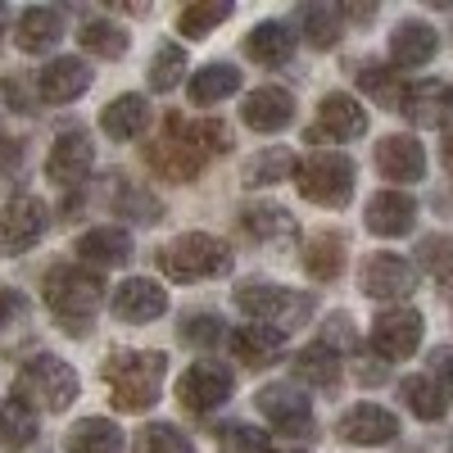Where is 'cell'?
<instances>
[{
    "instance_id": "681fc988",
    "label": "cell",
    "mask_w": 453,
    "mask_h": 453,
    "mask_svg": "<svg viewBox=\"0 0 453 453\" xmlns=\"http://www.w3.org/2000/svg\"><path fill=\"white\" fill-rule=\"evenodd\" d=\"M5 23H10V10H5V5H0V36H5Z\"/></svg>"
},
{
    "instance_id": "d6a6232c",
    "label": "cell",
    "mask_w": 453,
    "mask_h": 453,
    "mask_svg": "<svg viewBox=\"0 0 453 453\" xmlns=\"http://www.w3.org/2000/svg\"><path fill=\"white\" fill-rule=\"evenodd\" d=\"M399 399L408 403V412H418L422 422H440L444 408H449V395L431 381V376H408V381H399Z\"/></svg>"
},
{
    "instance_id": "7a4b0ae2",
    "label": "cell",
    "mask_w": 453,
    "mask_h": 453,
    "mask_svg": "<svg viewBox=\"0 0 453 453\" xmlns=\"http://www.w3.org/2000/svg\"><path fill=\"white\" fill-rule=\"evenodd\" d=\"M164 372H168V354H159V349H113L100 367L109 399L119 412H145L159 399Z\"/></svg>"
},
{
    "instance_id": "1f68e13d",
    "label": "cell",
    "mask_w": 453,
    "mask_h": 453,
    "mask_svg": "<svg viewBox=\"0 0 453 453\" xmlns=\"http://www.w3.org/2000/svg\"><path fill=\"white\" fill-rule=\"evenodd\" d=\"M304 268L309 277L318 281H335L340 268H345V236H335V232H322L304 245Z\"/></svg>"
},
{
    "instance_id": "52a82bcc",
    "label": "cell",
    "mask_w": 453,
    "mask_h": 453,
    "mask_svg": "<svg viewBox=\"0 0 453 453\" xmlns=\"http://www.w3.org/2000/svg\"><path fill=\"white\" fill-rule=\"evenodd\" d=\"M295 186L299 196L322 209H345L354 196V164L345 155H335V150H318V155H309L295 168Z\"/></svg>"
},
{
    "instance_id": "ffe728a7",
    "label": "cell",
    "mask_w": 453,
    "mask_h": 453,
    "mask_svg": "<svg viewBox=\"0 0 453 453\" xmlns=\"http://www.w3.org/2000/svg\"><path fill=\"white\" fill-rule=\"evenodd\" d=\"M318 127L331 141H358L367 132V109L354 96H345V91H331L318 104Z\"/></svg>"
},
{
    "instance_id": "836d02e7",
    "label": "cell",
    "mask_w": 453,
    "mask_h": 453,
    "mask_svg": "<svg viewBox=\"0 0 453 453\" xmlns=\"http://www.w3.org/2000/svg\"><path fill=\"white\" fill-rule=\"evenodd\" d=\"M232 91H241V73L232 64H204L200 73H191V100L196 104H218Z\"/></svg>"
},
{
    "instance_id": "ab89813d",
    "label": "cell",
    "mask_w": 453,
    "mask_h": 453,
    "mask_svg": "<svg viewBox=\"0 0 453 453\" xmlns=\"http://www.w3.org/2000/svg\"><path fill=\"white\" fill-rule=\"evenodd\" d=\"M136 453H196V444L173 422H150V426L136 431Z\"/></svg>"
},
{
    "instance_id": "ba28073f",
    "label": "cell",
    "mask_w": 453,
    "mask_h": 453,
    "mask_svg": "<svg viewBox=\"0 0 453 453\" xmlns=\"http://www.w3.org/2000/svg\"><path fill=\"white\" fill-rule=\"evenodd\" d=\"M46 236V204L36 196H14L0 204V254H27Z\"/></svg>"
},
{
    "instance_id": "83f0119b",
    "label": "cell",
    "mask_w": 453,
    "mask_h": 453,
    "mask_svg": "<svg viewBox=\"0 0 453 453\" xmlns=\"http://www.w3.org/2000/svg\"><path fill=\"white\" fill-rule=\"evenodd\" d=\"M290 367H295L299 381H309V386H318V390H331V386L340 381V354H335L331 345H322V340H318V345L299 349Z\"/></svg>"
},
{
    "instance_id": "4fadbf2b",
    "label": "cell",
    "mask_w": 453,
    "mask_h": 453,
    "mask_svg": "<svg viewBox=\"0 0 453 453\" xmlns=\"http://www.w3.org/2000/svg\"><path fill=\"white\" fill-rule=\"evenodd\" d=\"M87 87H91V68L78 55H59V59H50L42 73H36V100H46V104H68V100H78Z\"/></svg>"
},
{
    "instance_id": "7402d4cb",
    "label": "cell",
    "mask_w": 453,
    "mask_h": 453,
    "mask_svg": "<svg viewBox=\"0 0 453 453\" xmlns=\"http://www.w3.org/2000/svg\"><path fill=\"white\" fill-rule=\"evenodd\" d=\"M418 222V204H412V196L403 191H381L367 200V232L372 236H403L408 226Z\"/></svg>"
},
{
    "instance_id": "f546056e",
    "label": "cell",
    "mask_w": 453,
    "mask_h": 453,
    "mask_svg": "<svg viewBox=\"0 0 453 453\" xmlns=\"http://www.w3.org/2000/svg\"><path fill=\"white\" fill-rule=\"evenodd\" d=\"M68 453H123V431L109 418H82L68 431Z\"/></svg>"
},
{
    "instance_id": "30bf717a",
    "label": "cell",
    "mask_w": 453,
    "mask_h": 453,
    "mask_svg": "<svg viewBox=\"0 0 453 453\" xmlns=\"http://www.w3.org/2000/svg\"><path fill=\"white\" fill-rule=\"evenodd\" d=\"M91 164H96L91 136L73 127V132H59V136H55L50 155H46V177H50L55 186H82L87 173H91Z\"/></svg>"
},
{
    "instance_id": "5b68a950",
    "label": "cell",
    "mask_w": 453,
    "mask_h": 453,
    "mask_svg": "<svg viewBox=\"0 0 453 453\" xmlns=\"http://www.w3.org/2000/svg\"><path fill=\"white\" fill-rule=\"evenodd\" d=\"M159 268L173 281H209V277H222L232 268V250H226V241H218L209 232H186L159 250Z\"/></svg>"
},
{
    "instance_id": "6da1fadb",
    "label": "cell",
    "mask_w": 453,
    "mask_h": 453,
    "mask_svg": "<svg viewBox=\"0 0 453 453\" xmlns=\"http://www.w3.org/2000/svg\"><path fill=\"white\" fill-rule=\"evenodd\" d=\"M232 145V132L218 119H200V123H186L181 113H168L164 132L145 145V164L155 168L164 181H191L204 173V164L213 155Z\"/></svg>"
},
{
    "instance_id": "f907efd6",
    "label": "cell",
    "mask_w": 453,
    "mask_h": 453,
    "mask_svg": "<svg viewBox=\"0 0 453 453\" xmlns=\"http://www.w3.org/2000/svg\"><path fill=\"white\" fill-rule=\"evenodd\" d=\"M268 453H299V449H268Z\"/></svg>"
},
{
    "instance_id": "7bdbcfd3",
    "label": "cell",
    "mask_w": 453,
    "mask_h": 453,
    "mask_svg": "<svg viewBox=\"0 0 453 453\" xmlns=\"http://www.w3.org/2000/svg\"><path fill=\"white\" fill-rule=\"evenodd\" d=\"M181 340L186 345H200V349H213L218 340H226V331H222V322L213 313H196V318L181 322Z\"/></svg>"
},
{
    "instance_id": "7dc6e473",
    "label": "cell",
    "mask_w": 453,
    "mask_h": 453,
    "mask_svg": "<svg viewBox=\"0 0 453 453\" xmlns=\"http://www.w3.org/2000/svg\"><path fill=\"white\" fill-rule=\"evenodd\" d=\"M444 164H449V173H453V132H444Z\"/></svg>"
},
{
    "instance_id": "4dcf8cb0",
    "label": "cell",
    "mask_w": 453,
    "mask_h": 453,
    "mask_svg": "<svg viewBox=\"0 0 453 453\" xmlns=\"http://www.w3.org/2000/svg\"><path fill=\"white\" fill-rule=\"evenodd\" d=\"M36 440V408H27L23 399H5L0 403V449L14 453L27 449Z\"/></svg>"
},
{
    "instance_id": "d6986e66",
    "label": "cell",
    "mask_w": 453,
    "mask_h": 453,
    "mask_svg": "<svg viewBox=\"0 0 453 453\" xmlns=\"http://www.w3.org/2000/svg\"><path fill=\"white\" fill-rule=\"evenodd\" d=\"M14 42L23 55H46L64 42V14L59 10H46V5H32L19 14L14 23Z\"/></svg>"
},
{
    "instance_id": "603a6c76",
    "label": "cell",
    "mask_w": 453,
    "mask_h": 453,
    "mask_svg": "<svg viewBox=\"0 0 453 453\" xmlns=\"http://www.w3.org/2000/svg\"><path fill=\"white\" fill-rule=\"evenodd\" d=\"M449 109H453V87L426 78V82H412V87H408L399 113H408L418 127H440V123L449 119Z\"/></svg>"
},
{
    "instance_id": "d4e9b609",
    "label": "cell",
    "mask_w": 453,
    "mask_h": 453,
    "mask_svg": "<svg viewBox=\"0 0 453 453\" xmlns=\"http://www.w3.org/2000/svg\"><path fill=\"white\" fill-rule=\"evenodd\" d=\"M78 258L96 263V268H119L132 258V236L123 226H91L87 236H78Z\"/></svg>"
},
{
    "instance_id": "277c9868",
    "label": "cell",
    "mask_w": 453,
    "mask_h": 453,
    "mask_svg": "<svg viewBox=\"0 0 453 453\" xmlns=\"http://www.w3.org/2000/svg\"><path fill=\"white\" fill-rule=\"evenodd\" d=\"M78 372L55 354H32L19 376H14V399H23L27 408H46V412H64L78 399Z\"/></svg>"
},
{
    "instance_id": "2e32d148",
    "label": "cell",
    "mask_w": 453,
    "mask_h": 453,
    "mask_svg": "<svg viewBox=\"0 0 453 453\" xmlns=\"http://www.w3.org/2000/svg\"><path fill=\"white\" fill-rule=\"evenodd\" d=\"M340 440L349 444H390L399 435V418L390 408H376V403H354L345 418H340Z\"/></svg>"
},
{
    "instance_id": "e575fe53",
    "label": "cell",
    "mask_w": 453,
    "mask_h": 453,
    "mask_svg": "<svg viewBox=\"0 0 453 453\" xmlns=\"http://www.w3.org/2000/svg\"><path fill=\"white\" fill-rule=\"evenodd\" d=\"M358 87L376 100V104H381V109H403V96H408V82L399 78V73L395 68H381V64H363L358 68Z\"/></svg>"
},
{
    "instance_id": "3957f363",
    "label": "cell",
    "mask_w": 453,
    "mask_h": 453,
    "mask_svg": "<svg viewBox=\"0 0 453 453\" xmlns=\"http://www.w3.org/2000/svg\"><path fill=\"white\" fill-rule=\"evenodd\" d=\"M42 290H46L50 313L59 318V326L68 335H87L96 309L104 304V281L91 268H82V263H59V268H50Z\"/></svg>"
},
{
    "instance_id": "484cf974",
    "label": "cell",
    "mask_w": 453,
    "mask_h": 453,
    "mask_svg": "<svg viewBox=\"0 0 453 453\" xmlns=\"http://www.w3.org/2000/svg\"><path fill=\"white\" fill-rule=\"evenodd\" d=\"M241 226L254 236V241H290L295 236V218L286 204H273V200H250L241 204Z\"/></svg>"
},
{
    "instance_id": "9a60e30c",
    "label": "cell",
    "mask_w": 453,
    "mask_h": 453,
    "mask_svg": "<svg viewBox=\"0 0 453 453\" xmlns=\"http://www.w3.org/2000/svg\"><path fill=\"white\" fill-rule=\"evenodd\" d=\"M109 304H113V318H123V322H155L168 313V290L150 277H127L113 290Z\"/></svg>"
},
{
    "instance_id": "60d3db41",
    "label": "cell",
    "mask_w": 453,
    "mask_h": 453,
    "mask_svg": "<svg viewBox=\"0 0 453 453\" xmlns=\"http://www.w3.org/2000/svg\"><path fill=\"white\" fill-rule=\"evenodd\" d=\"M181 73H186V50L177 42H164L155 50V59H150V87H155V91H173L181 82Z\"/></svg>"
},
{
    "instance_id": "7c38bea8",
    "label": "cell",
    "mask_w": 453,
    "mask_h": 453,
    "mask_svg": "<svg viewBox=\"0 0 453 453\" xmlns=\"http://www.w3.org/2000/svg\"><path fill=\"white\" fill-rule=\"evenodd\" d=\"M254 403H258V412H263V418H268L277 431L299 435V431H309V426H313V408H309L304 395H299V386L273 381V386H263V390L254 395Z\"/></svg>"
},
{
    "instance_id": "d590c367",
    "label": "cell",
    "mask_w": 453,
    "mask_h": 453,
    "mask_svg": "<svg viewBox=\"0 0 453 453\" xmlns=\"http://www.w3.org/2000/svg\"><path fill=\"white\" fill-rule=\"evenodd\" d=\"M295 155L286 145H268L263 155H254L250 164H245V186H277V181H286V177H295Z\"/></svg>"
},
{
    "instance_id": "f6af8a7d",
    "label": "cell",
    "mask_w": 453,
    "mask_h": 453,
    "mask_svg": "<svg viewBox=\"0 0 453 453\" xmlns=\"http://www.w3.org/2000/svg\"><path fill=\"white\" fill-rule=\"evenodd\" d=\"M23 313H27V299L19 290H0V331H10Z\"/></svg>"
},
{
    "instance_id": "ac0fdd59",
    "label": "cell",
    "mask_w": 453,
    "mask_h": 453,
    "mask_svg": "<svg viewBox=\"0 0 453 453\" xmlns=\"http://www.w3.org/2000/svg\"><path fill=\"white\" fill-rule=\"evenodd\" d=\"M376 168H381L386 181H422L426 150L412 141V136H403V132L381 136V145H376Z\"/></svg>"
},
{
    "instance_id": "5bb4252c",
    "label": "cell",
    "mask_w": 453,
    "mask_h": 453,
    "mask_svg": "<svg viewBox=\"0 0 453 453\" xmlns=\"http://www.w3.org/2000/svg\"><path fill=\"white\" fill-rule=\"evenodd\" d=\"M418 286V268L399 254H372L363 263V295L367 299H403Z\"/></svg>"
},
{
    "instance_id": "b9f144b4",
    "label": "cell",
    "mask_w": 453,
    "mask_h": 453,
    "mask_svg": "<svg viewBox=\"0 0 453 453\" xmlns=\"http://www.w3.org/2000/svg\"><path fill=\"white\" fill-rule=\"evenodd\" d=\"M218 449L222 453H268V435L250 422H232L218 431Z\"/></svg>"
},
{
    "instance_id": "816d5d0a",
    "label": "cell",
    "mask_w": 453,
    "mask_h": 453,
    "mask_svg": "<svg viewBox=\"0 0 453 453\" xmlns=\"http://www.w3.org/2000/svg\"><path fill=\"white\" fill-rule=\"evenodd\" d=\"M0 150H5V132H0Z\"/></svg>"
},
{
    "instance_id": "cb8c5ba5",
    "label": "cell",
    "mask_w": 453,
    "mask_h": 453,
    "mask_svg": "<svg viewBox=\"0 0 453 453\" xmlns=\"http://www.w3.org/2000/svg\"><path fill=\"white\" fill-rule=\"evenodd\" d=\"M100 127L109 141H136L145 127H150V100L145 96H119V100H109L104 113H100Z\"/></svg>"
},
{
    "instance_id": "f35d334b",
    "label": "cell",
    "mask_w": 453,
    "mask_h": 453,
    "mask_svg": "<svg viewBox=\"0 0 453 453\" xmlns=\"http://www.w3.org/2000/svg\"><path fill=\"white\" fill-rule=\"evenodd\" d=\"M226 19H232V5H226V0H213V5H186L177 14V32L191 36V42H200V36H209Z\"/></svg>"
},
{
    "instance_id": "4316f807",
    "label": "cell",
    "mask_w": 453,
    "mask_h": 453,
    "mask_svg": "<svg viewBox=\"0 0 453 453\" xmlns=\"http://www.w3.org/2000/svg\"><path fill=\"white\" fill-rule=\"evenodd\" d=\"M226 345H232V354L245 363V367H268L277 354H281V345H286V335L281 331H273V326H236L232 335H226Z\"/></svg>"
},
{
    "instance_id": "ee69618b",
    "label": "cell",
    "mask_w": 453,
    "mask_h": 453,
    "mask_svg": "<svg viewBox=\"0 0 453 453\" xmlns=\"http://www.w3.org/2000/svg\"><path fill=\"white\" fill-rule=\"evenodd\" d=\"M418 254H422V263H426L435 277H444L453 268V241H444V236H426Z\"/></svg>"
},
{
    "instance_id": "8fae6325",
    "label": "cell",
    "mask_w": 453,
    "mask_h": 453,
    "mask_svg": "<svg viewBox=\"0 0 453 453\" xmlns=\"http://www.w3.org/2000/svg\"><path fill=\"white\" fill-rule=\"evenodd\" d=\"M226 395H232V376H226V367L218 363H196L181 372L177 381V399L186 412H213L218 403H226Z\"/></svg>"
},
{
    "instance_id": "44dd1931",
    "label": "cell",
    "mask_w": 453,
    "mask_h": 453,
    "mask_svg": "<svg viewBox=\"0 0 453 453\" xmlns=\"http://www.w3.org/2000/svg\"><path fill=\"white\" fill-rule=\"evenodd\" d=\"M435 50H440V36H435V27L422 23V19H403V23L390 32V59H395L399 68H422V64L435 59Z\"/></svg>"
},
{
    "instance_id": "8d00e7d4",
    "label": "cell",
    "mask_w": 453,
    "mask_h": 453,
    "mask_svg": "<svg viewBox=\"0 0 453 453\" xmlns=\"http://www.w3.org/2000/svg\"><path fill=\"white\" fill-rule=\"evenodd\" d=\"M82 50H91V55H100V59H123L127 55V32L119 27V23H109V19H91V23H82Z\"/></svg>"
},
{
    "instance_id": "f1b7e54d",
    "label": "cell",
    "mask_w": 453,
    "mask_h": 453,
    "mask_svg": "<svg viewBox=\"0 0 453 453\" xmlns=\"http://www.w3.org/2000/svg\"><path fill=\"white\" fill-rule=\"evenodd\" d=\"M290 50H295V36H290L286 23H258L245 36V55L254 64H286Z\"/></svg>"
},
{
    "instance_id": "c3c4849f",
    "label": "cell",
    "mask_w": 453,
    "mask_h": 453,
    "mask_svg": "<svg viewBox=\"0 0 453 453\" xmlns=\"http://www.w3.org/2000/svg\"><path fill=\"white\" fill-rule=\"evenodd\" d=\"M440 286H444V295H449V299H453V268H449V273H444V277H440Z\"/></svg>"
},
{
    "instance_id": "bcb514c9",
    "label": "cell",
    "mask_w": 453,
    "mask_h": 453,
    "mask_svg": "<svg viewBox=\"0 0 453 453\" xmlns=\"http://www.w3.org/2000/svg\"><path fill=\"white\" fill-rule=\"evenodd\" d=\"M431 381H435L444 395L453 390V349H444V345H440V349L431 354Z\"/></svg>"
},
{
    "instance_id": "9c48e42d",
    "label": "cell",
    "mask_w": 453,
    "mask_h": 453,
    "mask_svg": "<svg viewBox=\"0 0 453 453\" xmlns=\"http://www.w3.org/2000/svg\"><path fill=\"white\" fill-rule=\"evenodd\" d=\"M422 331H426V322H422L418 309H386L372 322V349L381 358H390V363H399L408 354H418Z\"/></svg>"
},
{
    "instance_id": "e0dca14e",
    "label": "cell",
    "mask_w": 453,
    "mask_h": 453,
    "mask_svg": "<svg viewBox=\"0 0 453 453\" xmlns=\"http://www.w3.org/2000/svg\"><path fill=\"white\" fill-rule=\"evenodd\" d=\"M241 119H245V127H254V132H281V127L295 123V100H290L286 87H258V91L245 96Z\"/></svg>"
},
{
    "instance_id": "74e56055",
    "label": "cell",
    "mask_w": 453,
    "mask_h": 453,
    "mask_svg": "<svg viewBox=\"0 0 453 453\" xmlns=\"http://www.w3.org/2000/svg\"><path fill=\"white\" fill-rule=\"evenodd\" d=\"M299 27H304L309 46H318V50L340 42V14H335V5H304V10H299Z\"/></svg>"
},
{
    "instance_id": "8992f818",
    "label": "cell",
    "mask_w": 453,
    "mask_h": 453,
    "mask_svg": "<svg viewBox=\"0 0 453 453\" xmlns=\"http://www.w3.org/2000/svg\"><path fill=\"white\" fill-rule=\"evenodd\" d=\"M236 304H241L245 318H254L258 326H273L281 335L313 318V295H299V290H286V286H263V281H245L236 290Z\"/></svg>"
}]
</instances>
